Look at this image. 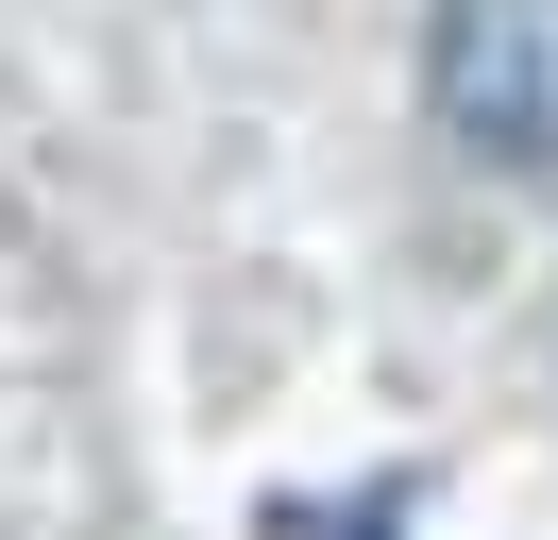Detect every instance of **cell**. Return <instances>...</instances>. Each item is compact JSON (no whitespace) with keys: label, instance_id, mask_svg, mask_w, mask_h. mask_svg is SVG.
I'll list each match as a JSON object with an SVG mask.
<instances>
[{"label":"cell","instance_id":"6da1fadb","mask_svg":"<svg viewBox=\"0 0 558 540\" xmlns=\"http://www.w3.org/2000/svg\"><path fill=\"white\" fill-rule=\"evenodd\" d=\"M423 101L474 169H558V0H423Z\"/></svg>","mask_w":558,"mask_h":540},{"label":"cell","instance_id":"7a4b0ae2","mask_svg":"<svg viewBox=\"0 0 558 540\" xmlns=\"http://www.w3.org/2000/svg\"><path fill=\"white\" fill-rule=\"evenodd\" d=\"M271 540H407V490H339V506H271Z\"/></svg>","mask_w":558,"mask_h":540}]
</instances>
